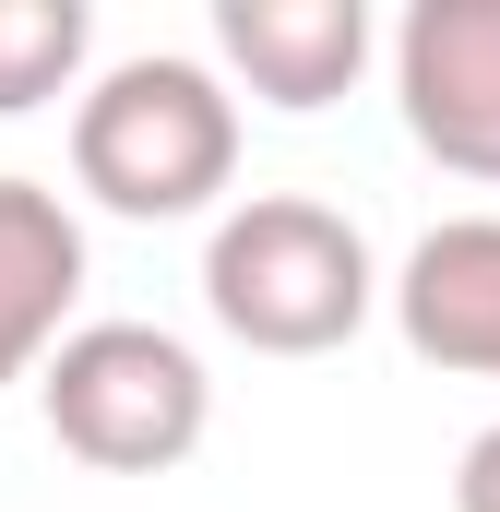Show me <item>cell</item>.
Masks as SVG:
<instances>
[{"instance_id": "obj_8", "label": "cell", "mask_w": 500, "mask_h": 512, "mask_svg": "<svg viewBox=\"0 0 500 512\" xmlns=\"http://www.w3.org/2000/svg\"><path fill=\"white\" fill-rule=\"evenodd\" d=\"M84 48H96V12L84 0H0V120L72 96L84 84Z\"/></svg>"}, {"instance_id": "obj_9", "label": "cell", "mask_w": 500, "mask_h": 512, "mask_svg": "<svg viewBox=\"0 0 500 512\" xmlns=\"http://www.w3.org/2000/svg\"><path fill=\"white\" fill-rule=\"evenodd\" d=\"M453 512H500V429L465 441V465H453Z\"/></svg>"}, {"instance_id": "obj_5", "label": "cell", "mask_w": 500, "mask_h": 512, "mask_svg": "<svg viewBox=\"0 0 500 512\" xmlns=\"http://www.w3.org/2000/svg\"><path fill=\"white\" fill-rule=\"evenodd\" d=\"M381 298H393V334L429 370L500 382V215H441Z\"/></svg>"}, {"instance_id": "obj_1", "label": "cell", "mask_w": 500, "mask_h": 512, "mask_svg": "<svg viewBox=\"0 0 500 512\" xmlns=\"http://www.w3.org/2000/svg\"><path fill=\"white\" fill-rule=\"evenodd\" d=\"M203 310L250 358H334L381 310V262L358 239V215H334L310 191H250L203 239Z\"/></svg>"}, {"instance_id": "obj_4", "label": "cell", "mask_w": 500, "mask_h": 512, "mask_svg": "<svg viewBox=\"0 0 500 512\" xmlns=\"http://www.w3.org/2000/svg\"><path fill=\"white\" fill-rule=\"evenodd\" d=\"M393 108L453 179H500V0H417L393 24Z\"/></svg>"}, {"instance_id": "obj_7", "label": "cell", "mask_w": 500, "mask_h": 512, "mask_svg": "<svg viewBox=\"0 0 500 512\" xmlns=\"http://www.w3.org/2000/svg\"><path fill=\"white\" fill-rule=\"evenodd\" d=\"M84 298V227L48 179H0V382L48 370Z\"/></svg>"}, {"instance_id": "obj_6", "label": "cell", "mask_w": 500, "mask_h": 512, "mask_svg": "<svg viewBox=\"0 0 500 512\" xmlns=\"http://www.w3.org/2000/svg\"><path fill=\"white\" fill-rule=\"evenodd\" d=\"M215 48L262 108H334L370 72V0H215Z\"/></svg>"}, {"instance_id": "obj_2", "label": "cell", "mask_w": 500, "mask_h": 512, "mask_svg": "<svg viewBox=\"0 0 500 512\" xmlns=\"http://www.w3.org/2000/svg\"><path fill=\"white\" fill-rule=\"evenodd\" d=\"M72 179L108 203V215H203L227 179H239V96L179 60V48H143L120 72H96L72 96Z\"/></svg>"}, {"instance_id": "obj_3", "label": "cell", "mask_w": 500, "mask_h": 512, "mask_svg": "<svg viewBox=\"0 0 500 512\" xmlns=\"http://www.w3.org/2000/svg\"><path fill=\"white\" fill-rule=\"evenodd\" d=\"M36 393H48V441L72 465H96V477H167L215 429L203 358L179 334H155V322H72L48 346Z\"/></svg>"}]
</instances>
